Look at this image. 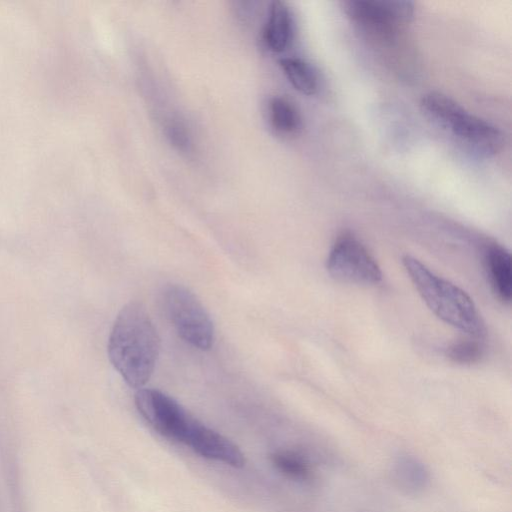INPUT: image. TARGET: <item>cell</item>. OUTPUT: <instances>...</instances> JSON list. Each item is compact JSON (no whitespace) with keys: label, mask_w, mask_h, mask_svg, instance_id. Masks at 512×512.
I'll use <instances>...</instances> for the list:
<instances>
[{"label":"cell","mask_w":512,"mask_h":512,"mask_svg":"<svg viewBox=\"0 0 512 512\" xmlns=\"http://www.w3.org/2000/svg\"><path fill=\"white\" fill-rule=\"evenodd\" d=\"M135 405L145 421L162 436L186 445L197 419L162 391L140 388Z\"/></svg>","instance_id":"5"},{"label":"cell","mask_w":512,"mask_h":512,"mask_svg":"<svg viewBox=\"0 0 512 512\" xmlns=\"http://www.w3.org/2000/svg\"><path fill=\"white\" fill-rule=\"evenodd\" d=\"M271 461L276 469L295 481H308L312 477L308 459L293 450H280L272 454Z\"/></svg>","instance_id":"14"},{"label":"cell","mask_w":512,"mask_h":512,"mask_svg":"<svg viewBox=\"0 0 512 512\" xmlns=\"http://www.w3.org/2000/svg\"><path fill=\"white\" fill-rule=\"evenodd\" d=\"M402 263L419 295L439 319L473 337L485 334L481 316L465 291L410 255L403 256Z\"/></svg>","instance_id":"2"},{"label":"cell","mask_w":512,"mask_h":512,"mask_svg":"<svg viewBox=\"0 0 512 512\" xmlns=\"http://www.w3.org/2000/svg\"><path fill=\"white\" fill-rule=\"evenodd\" d=\"M169 143L181 153H189L193 147L192 135L189 128L181 119L169 118L164 126Z\"/></svg>","instance_id":"16"},{"label":"cell","mask_w":512,"mask_h":512,"mask_svg":"<svg viewBox=\"0 0 512 512\" xmlns=\"http://www.w3.org/2000/svg\"><path fill=\"white\" fill-rule=\"evenodd\" d=\"M329 274L336 280L358 285H375L382 272L374 257L351 232H343L334 242L326 261Z\"/></svg>","instance_id":"6"},{"label":"cell","mask_w":512,"mask_h":512,"mask_svg":"<svg viewBox=\"0 0 512 512\" xmlns=\"http://www.w3.org/2000/svg\"><path fill=\"white\" fill-rule=\"evenodd\" d=\"M279 65L289 83L304 95H313L318 89L317 74L312 66L298 57H284Z\"/></svg>","instance_id":"11"},{"label":"cell","mask_w":512,"mask_h":512,"mask_svg":"<svg viewBox=\"0 0 512 512\" xmlns=\"http://www.w3.org/2000/svg\"><path fill=\"white\" fill-rule=\"evenodd\" d=\"M268 115L272 127L278 133L293 134L301 126L299 111L286 97H272L268 104Z\"/></svg>","instance_id":"13"},{"label":"cell","mask_w":512,"mask_h":512,"mask_svg":"<svg viewBox=\"0 0 512 512\" xmlns=\"http://www.w3.org/2000/svg\"><path fill=\"white\" fill-rule=\"evenodd\" d=\"M392 475L400 488L413 493L423 490L429 479L424 465L408 455L397 458L392 467Z\"/></svg>","instance_id":"12"},{"label":"cell","mask_w":512,"mask_h":512,"mask_svg":"<svg viewBox=\"0 0 512 512\" xmlns=\"http://www.w3.org/2000/svg\"><path fill=\"white\" fill-rule=\"evenodd\" d=\"M108 357L123 380L142 388L153 374L160 338L145 306L129 302L118 313L108 339Z\"/></svg>","instance_id":"1"},{"label":"cell","mask_w":512,"mask_h":512,"mask_svg":"<svg viewBox=\"0 0 512 512\" xmlns=\"http://www.w3.org/2000/svg\"><path fill=\"white\" fill-rule=\"evenodd\" d=\"M293 35L294 23L289 7L285 2L273 1L263 29L266 47L274 53H281L290 46Z\"/></svg>","instance_id":"10"},{"label":"cell","mask_w":512,"mask_h":512,"mask_svg":"<svg viewBox=\"0 0 512 512\" xmlns=\"http://www.w3.org/2000/svg\"><path fill=\"white\" fill-rule=\"evenodd\" d=\"M345 11L367 32L391 38L400 25L413 19L414 3L403 0H351L345 2Z\"/></svg>","instance_id":"7"},{"label":"cell","mask_w":512,"mask_h":512,"mask_svg":"<svg viewBox=\"0 0 512 512\" xmlns=\"http://www.w3.org/2000/svg\"><path fill=\"white\" fill-rule=\"evenodd\" d=\"M196 454L206 459L240 468L245 464L241 450L228 438L198 422L188 442Z\"/></svg>","instance_id":"8"},{"label":"cell","mask_w":512,"mask_h":512,"mask_svg":"<svg viewBox=\"0 0 512 512\" xmlns=\"http://www.w3.org/2000/svg\"><path fill=\"white\" fill-rule=\"evenodd\" d=\"M167 315L178 335L189 345L211 348L215 338L213 322L197 296L181 284H169L163 292Z\"/></svg>","instance_id":"4"},{"label":"cell","mask_w":512,"mask_h":512,"mask_svg":"<svg viewBox=\"0 0 512 512\" xmlns=\"http://www.w3.org/2000/svg\"><path fill=\"white\" fill-rule=\"evenodd\" d=\"M484 262L493 291L504 303L512 297V264L509 252L497 243H489L484 250Z\"/></svg>","instance_id":"9"},{"label":"cell","mask_w":512,"mask_h":512,"mask_svg":"<svg viewBox=\"0 0 512 512\" xmlns=\"http://www.w3.org/2000/svg\"><path fill=\"white\" fill-rule=\"evenodd\" d=\"M422 111L467 149L491 157L503 145L502 133L488 121L469 113L454 99L440 92H429L420 101Z\"/></svg>","instance_id":"3"},{"label":"cell","mask_w":512,"mask_h":512,"mask_svg":"<svg viewBox=\"0 0 512 512\" xmlns=\"http://www.w3.org/2000/svg\"><path fill=\"white\" fill-rule=\"evenodd\" d=\"M446 354L455 363L470 365L481 360L484 348L479 341L466 339L451 344Z\"/></svg>","instance_id":"15"}]
</instances>
